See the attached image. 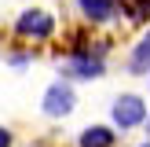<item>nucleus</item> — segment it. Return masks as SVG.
Listing matches in <instances>:
<instances>
[{"label":"nucleus","instance_id":"obj_3","mask_svg":"<svg viewBox=\"0 0 150 147\" xmlns=\"http://www.w3.org/2000/svg\"><path fill=\"white\" fill-rule=\"evenodd\" d=\"M15 33H18L22 41H48V37L55 33V19H51L48 11H40V7H29V11L18 15Z\"/></svg>","mask_w":150,"mask_h":147},{"label":"nucleus","instance_id":"obj_7","mask_svg":"<svg viewBox=\"0 0 150 147\" xmlns=\"http://www.w3.org/2000/svg\"><path fill=\"white\" fill-rule=\"evenodd\" d=\"M128 70L132 74H150V33L136 44V51H132V59H128Z\"/></svg>","mask_w":150,"mask_h":147},{"label":"nucleus","instance_id":"obj_2","mask_svg":"<svg viewBox=\"0 0 150 147\" xmlns=\"http://www.w3.org/2000/svg\"><path fill=\"white\" fill-rule=\"evenodd\" d=\"M73 107H77V92H73V85H70V81H51L48 92H44V99H40L44 118H51V121L70 118Z\"/></svg>","mask_w":150,"mask_h":147},{"label":"nucleus","instance_id":"obj_1","mask_svg":"<svg viewBox=\"0 0 150 147\" xmlns=\"http://www.w3.org/2000/svg\"><path fill=\"white\" fill-rule=\"evenodd\" d=\"M146 114H150L146 99H143V96H136V92H121V96L114 99V107H110V121H114L117 132L143 129V125H146Z\"/></svg>","mask_w":150,"mask_h":147},{"label":"nucleus","instance_id":"obj_11","mask_svg":"<svg viewBox=\"0 0 150 147\" xmlns=\"http://www.w3.org/2000/svg\"><path fill=\"white\" fill-rule=\"evenodd\" d=\"M139 147H150V140H146V143H139Z\"/></svg>","mask_w":150,"mask_h":147},{"label":"nucleus","instance_id":"obj_5","mask_svg":"<svg viewBox=\"0 0 150 147\" xmlns=\"http://www.w3.org/2000/svg\"><path fill=\"white\" fill-rule=\"evenodd\" d=\"M77 147H117V129L114 125H88V129H81Z\"/></svg>","mask_w":150,"mask_h":147},{"label":"nucleus","instance_id":"obj_4","mask_svg":"<svg viewBox=\"0 0 150 147\" xmlns=\"http://www.w3.org/2000/svg\"><path fill=\"white\" fill-rule=\"evenodd\" d=\"M62 70H66V77L92 81V77H99V74H103V51H92V48L70 51V55L62 59Z\"/></svg>","mask_w":150,"mask_h":147},{"label":"nucleus","instance_id":"obj_10","mask_svg":"<svg viewBox=\"0 0 150 147\" xmlns=\"http://www.w3.org/2000/svg\"><path fill=\"white\" fill-rule=\"evenodd\" d=\"M146 132H150V114H146Z\"/></svg>","mask_w":150,"mask_h":147},{"label":"nucleus","instance_id":"obj_6","mask_svg":"<svg viewBox=\"0 0 150 147\" xmlns=\"http://www.w3.org/2000/svg\"><path fill=\"white\" fill-rule=\"evenodd\" d=\"M77 4H81V11L92 22H106V19H114V11H117V0H77Z\"/></svg>","mask_w":150,"mask_h":147},{"label":"nucleus","instance_id":"obj_8","mask_svg":"<svg viewBox=\"0 0 150 147\" xmlns=\"http://www.w3.org/2000/svg\"><path fill=\"white\" fill-rule=\"evenodd\" d=\"M117 4H121V11L132 22H146L150 19V0H117Z\"/></svg>","mask_w":150,"mask_h":147},{"label":"nucleus","instance_id":"obj_9","mask_svg":"<svg viewBox=\"0 0 150 147\" xmlns=\"http://www.w3.org/2000/svg\"><path fill=\"white\" fill-rule=\"evenodd\" d=\"M0 147H15V132L7 125H0Z\"/></svg>","mask_w":150,"mask_h":147}]
</instances>
